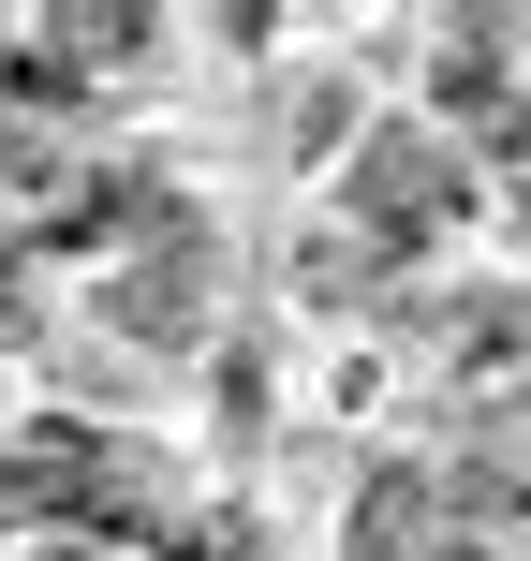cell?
<instances>
[{
  "label": "cell",
  "instance_id": "6da1fadb",
  "mask_svg": "<svg viewBox=\"0 0 531 561\" xmlns=\"http://www.w3.org/2000/svg\"><path fill=\"white\" fill-rule=\"evenodd\" d=\"M414 517H428V488H414V473H384V488L355 503V561H399V547H414Z\"/></svg>",
  "mask_w": 531,
  "mask_h": 561
}]
</instances>
